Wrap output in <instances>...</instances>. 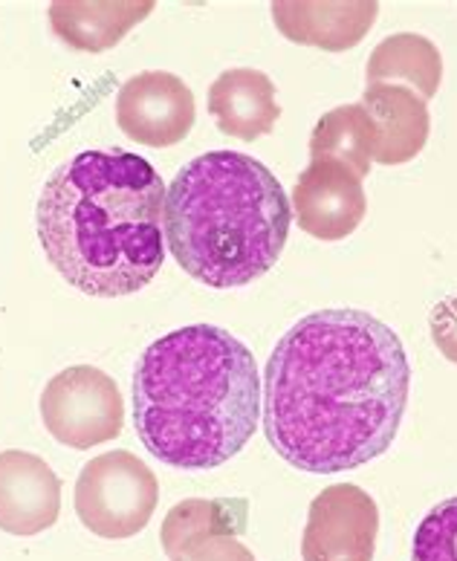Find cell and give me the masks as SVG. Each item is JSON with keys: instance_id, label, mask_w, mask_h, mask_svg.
<instances>
[{"instance_id": "cell-7", "label": "cell", "mask_w": 457, "mask_h": 561, "mask_svg": "<svg viewBox=\"0 0 457 561\" xmlns=\"http://www.w3.org/2000/svg\"><path fill=\"white\" fill-rule=\"evenodd\" d=\"M377 536V501L356 483H336L316 495L310 504L301 538V559L374 561Z\"/></svg>"}, {"instance_id": "cell-5", "label": "cell", "mask_w": 457, "mask_h": 561, "mask_svg": "<svg viewBox=\"0 0 457 561\" xmlns=\"http://www.w3.org/2000/svg\"><path fill=\"white\" fill-rule=\"evenodd\" d=\"M160 501L153 472L130 451L93 457L76 481V515L99 538L125 541L142 533Z\"/></svg>"}, {"instance_id": "cell-10", "label": "cell", "mask_w": 457, "mask_h": 561, "mask_svg": "<svg viewBox=\"0 0 457 561\" xmlns=\"http://www.w3.org/2000/svg\"><path fill=\"white\" fill-rule=\"evenodd\" d=\"M61 483L44 457L0 451V529L9 536H38L58 522Z\"/></svg>"}, {"instance_id": "cell-15", "label": "cell", "mask_w": 457, "mask_h": 561, "mask_svg": "<svg viewBox=\"0 0 457 561\" xmlns=\"http://www.w3.org/2000/svg\"><path fill=\"white\" fill-rule=\"evenodd\" d=\"M365 79H368V88L370 84H397V88L414 90L423 102H429L443 81L441 49L425 35H391L374 47Z\"/></svg>"}, {"instance_id": "cell-13", "label": "cell", "mask_w": 457, "mask_h": 561, "mask_svg": "<svg viewBox=\"0 0 457 561\" xmlns=\"http://www.w3.org/2000/svg\"><path fill=\"white\" fill-rule=\"evenodd\" d=\"M362 105L377 125L374 162L402 165L423 151L432 119H429V107L414 90L397 84H370L365 88Z\"/></svg>"}, {"instance_id": "cell-1", "label": "cell", "mask_w": 457, "mask_h": 561, "mask_svg": "<svg viewBox=\"0 0 457 561\" xmlns=\"http://www.w3.org/2000/svg\"><path fill=\"white\" fill-rule=\"evenodd\" d=\"M411 391L400 336L362 310H319L289 328L264 370L266 440L301 472L368 463L397 437Z\"/></svg>"}, {"instance_id": "cell-11", "label": "cell", "mask_w": 457, "mask_h": 561, "mask_svg": "<svg viewBox=\"0 0 457 561\" xmlns=\"http://www.w3.org/2000/svg\"><path fill=\"white\" fill-rule=\"evenodd\" d=\"M379 15L374 0L353 3H310V0H278L273 3V21L284 38L319 47L328 53H345L356 47Z\"/></svg>"}, {"instance_id": "cell-4", "label": "cell", "mask_w": 457, "mask_h": 561, "mask_svg": "<svg viewBox=\"0 0 457 561\" xmlns=\"http://www.w3.org/2000/svg\"><path fill=\"white\" fill-rule=\"evenodd\" d=\"M293 206L264 162L241 151L194 157L165 188L162 234L180 270L212 289L270 273L287 243Z\"/></svg>"}, {"instance_id": "cell-16", "label": "cell", "mask_w": 457, "mask_h": 561, "mask_svg": "<svg viewBox=\"0 0 457 561\" xmlns=\"http://www.w3.org/2000/svg\"><path fill=\"white\" fill-rule=\"evenodd\" d=\"M377 151V125L362 102L324 113L310 134V160H336L368 176Z\"/></svg>"}, {"instance_id": "cell-19", "label": "cell", "mask_w": 457, "mask_h": 561, "mask_svg": "<svg viewBox=\"0 0 457 561\" xmlns=\"http://www.w3.org/2000/svg\"><path fill=\"white\" fill-rule=\"evenodd\" d=\"M171 561H255V556L235 536H209L183 547Z\"/></svg>"}, {"instance_id": "cell-12", "label": "cell", "mask_w": 457, "mask_h": 561, "mask_svg": "<svg viewBox=\"0 0 457 561\" xmlns=\"http://www.w3.org/2000/svg\"><path fill=\"white\" fill-rule=\"evenodd\" d=\"M209 113L224 134L252 142L273 134L275 122L282 119V105L266 72L235 67L220 72L209 88Z\"/></svg>"}, {"instance_id": "cell-6", "label": "cell", "mask_w": 457, "mask_h": 561, "mask_svg": "<svg viewBox=\"0 0 457 561\" xmlns=\"http://www.w3.org/2000/svg\"><path fill=\"white\" fill-rule=\"evenodd\" d=\"M41 420L61 446L84 451L119 437L125 402L105 370L72 365L49 379L41 393Z\"/></svg>"}, {"instance_id": "cell-8", "label": "cell", "mask_w": 457, "mask_h": 561, "mask_svg": "<svg viewBox=\"0 0 457 561\" xmlns=\"http://www.w3.org/2000/svg\"><path fill=\"white\" fill-rule=\"evenodd\" d=\"M194 93L180 76L145 70L128 79L116 96V122L125 137L148 148L183 142L194 125Z\"/></svg>"}, {"instance_id": "cell-2", "label": "cell", "mask_w": 457, "mask_h": 561, "mask_svg": "<svg viewBox=\"0 0 457 561\" xmlns=\"http://www.w3.org/2000/svg\"><path fill=\"white\" fill-rule=\"evenodd\" d=\"M165 185L137 153L81 151L38 197V241L70 287L96 298L139 293L160 273Z\"/></svg>"}, {"instance_id": "cell-17", "label": "cell", "mask_w": 457, "mask_h": 561, "mask_svg": "<svg viewBox=\"0 0 457 561\" xmlns=\"http://www.w3.org/2000/svg\"><path fill=\"white\" fill-rule=\"evenodd\" d=\"M247 527V501H203L188 497L169 510L162 522V550L174 559L183 547L209 536H241Z\"/></svg>"}, {"instance_id": "cell-9", "label": "cell", "mask_w": 457, "mask_h": 561, "mask_svg": "<svg viewBox=\"0 0 457 561\" xmlns=\"http://www.w3.org/2000/svg\"><path fill=\"white\" fill-rule=\"evenodd\" d=\"M368 211L362 176L345 162L310 160L293 188V217L319 241H342Z\"/></svg>"}, {"instance_id": "cell-3", "label": "cell", "mask_w": 457, "mask_h": 561, "mask_svg": "<svg viewBox=\"0 0 457 561\" xmlns=\"http://www.w3.org/2000/svg\"><path fill=\"white\" fill-rule=\"evenodd\" d=\"M258 423L255 356L229 330H171L137 362L134 425L145 449L171 469H217L252 440Z\"/></svg>"}, {"instance_id": "cell-14", "label": "cell", "mask_w": 457, "mask_h": 561, "mask_svg": "<svg viewBox=\"0 0 457 561\" xmlns=\"http://www.w3.org/2000/svg\"><path fill=\"white\" fill-rule=\"evenodd\" d=\"M151 0H122V3H81L58 0L49 3V26L76 53H105L151 15Z\"/></svg>"}, {"instance_id": "cell-18", "label": "cell", "mask_w": 457, "mask_h": 561, "mask_svg": "<svg viewBox=\"0 0 457 561\" xmlns=\"http://www.w3.org/2000/svg\"><path fill=\"white\" fill-rule=\"evenodd\" d=\"M411 561H457V497H449L420 522Z\"/></svg>"}, {"instance_id": "cell-20", "label": "cell", "mask_w": 457, "mask_h": 561, "mask_svg": "<svg viewBox=\"0 0 457 561\" xmlns=\"http://www.w3.org/2000/svg\"><path fill=\"white\" fill-rule=\"evenodd\" d=\"M429 328H432L437 351L457 365V296L443 298L441 305L434 307L429 316Z\"/></svg>"}]
</instances>
